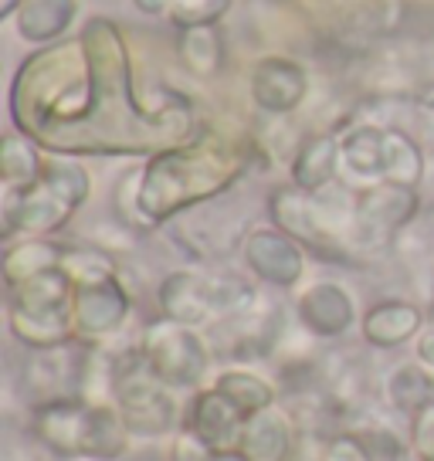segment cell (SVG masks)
<instances>
[{
  "instance_id": "cell-1",
  "label": "cell",
  "mask_w": 434,
  "mask_h": 461,
  "mask_svg": "<svg viewBox=\"0 0 434 461\" xmlns=\"http://www.w3.org/2000/svg\"><path fill=\"white\" fill-rule=\"evenodd\" d=\"M234 176H238V163L221 149L194 146V149L163 153L143 173V187H140L143 217L163 221L190 203L207 201L211 194L228 187Z\"/></svg>"
},
{
  "instance_id": "cell-36",
  "label": "cell",
  "mask_w": 434,
  "mask_h": 461,
  "mask_svg": "<svg viewBox=\"0 0 434 461\" xmlns=\"http://www.w3.org/2000/svg\"><path fill=\"white\" fill-rule=\"evenodd\" d=\"M176 0H136V7L143 11V14H163V11H170Z\"/></svg>"
},
{
  "instance_id": "cell-4",
  "label": "cell",
  "mask_w": 434,
  "mask_h": 461,
  "mask_svg": "<svg viewBox=\"0 0 434 461\" xmlns=\"http://www.w3.org/2000/svg\"><path fill=\"white\" fill-rule=\"evenodd\" d=\"M113 387H116L119 418L126 424V431L140 434V438H157V434H167L174 428L176 403L163 390V380L149 370L146 357L116 363L113 366Z\"/></svg>"
},
{
  "instance_id": "cell-25",
  "label": "cell",
  "mask_w": 434,
  "mask_h": 461,
  "mask_svg": "<svg viewBox=\"0 0 434 461\" xmlns=\"http://www.w3.org/2000/svg\"><path fill=\"white\" fill-rule=\"evenodd\" d=\"M41 159H38V149L21 140V136H4L0 143V176L11 190H24L31 184H38L41 176Z\"/></svg>"
},
{
  "instance_id": "cell-6",
  "label": "cell",
  "mask_w": 434,
  "mask_h": 461,
  "mask_svg": "<svg viewBox=\"0 0 434 461\" xmlns=\"http://www.w3.org/2000/svg\"><path fill=\"white\" fill-rule=\"evenodd\" d=\"M418 214V194L414 187H384L366 190L357 201V221H353V238L360 245H387L393 234L411 224Z\"/></svg>"
},
{
  "instance_id": "cell-7",
  "label": "cell",
  "mask_w": 434,
  "mask_h": 461,
  "mask_svg": "<svg viewBox=\"0 0 434 461\" xmlns=\"http://www.w3.org/2000/svg\"><path fill=\"white\" fill-rule=\"evenodd\" d=\"M305 68L292 58H261L251 72V99L258 102V109L272 115H285L299 109L305 99Z\"/></svg>"
},
{
  "instance_id": "cell-17",
  "label": "cell",
  "mask_w": 434,
  "mask_h": 461,
  "mask_svg": "<svg viewBox=\"0 0 434 461\" xmlns=\"http://www.w3.org/2000/svg\"><path fill=\"white\" fill-rule=\"evenodd\" d=\"M339 143L333 136H312L309 143H303V149L292 159V180L295 187L305 190V194H316V190L330 187L336 176V167H339Z\"/></svg>"
},
{
  "instance_id": "cell-38",
  "label": "cell",
  "mask_w": 434,
  "mask_h": 461,
  "mask_svg": "<svg viewBox=\"0 0 434 461\" xmlns=\"http://www.w3.org/2000/svg\"><path fill=\"white\" fill-rule=\"evenodd\" d=\"M21 4H24V0H0V14H4V17L14 14V11L21 7Z\"/></svg>"
},
{
  "instance_id": "cell-20",
  "label": "cell",
  "mask_w": 434,
  "mask_h": 461,
  "mask_svg": "<svg viewBox=\"0 0 434 461\" xmlns=\"http://www.w3.org/2000/svg\"><path fill=\"white\" fill-rule=\"evenodd\" d=\"M343 163L349 167L353 176L360 180H374L384 176V157H387V130L380 126H353L339 143Z\"/></svg>"
},
{
  "instance_id": "cell-9",
  "label": "cell",
  "mask_w": 434,
  "mask_h": 461,
  "mask_svg": "<svg viewBox=\"0 0 434 461\" xmlns=\"http://www.w3.org/2000/svg\"><path fill=\"white\" fill-rule=\"evenodd\" d=\"M295 312L305 330L322 339H336L353 326V299L336 282H316L312 288H305Z\"/></svg>"
},
{
  "instance_id": "cell-33",
  "label": "cell",
  "mask_w": 434,
  "mask_h": 461,
  "mask_svg": "<svg viewBox=\"0 0 434 461\" xmlns=\"http://www.w3.org/2000/svg\"><path fill=\"white\" fill-rule=\"evenodd\" d=\"M411 438H414V451H418L420 458H434V403L414 418V434Z\"/></svg>"
},
{
  "instance_id": "cell-2",
  "label": "cell",
  "mask_w": 434,
  "mask_h": 461,
  "mask_svg": "<svg viewBox=\"0 0 434 461\" xmlns=\"http://www.w3.org/2000/svg\"><path fill=\"white\" fill-rule=\"evenodd\" d=\"M31 428L61 458L82 455V458L109 461L126 451V424L116 411L75 397L34 403Z\"/></svg>"
},
{
  "instance_id": "cell-34",
  "label": "cell",
  "mask_w": 434,
  "mask_h": 461,
  "mask_svg": "<svg viewBox=\"0 0 434 461\" xmlns=\"http://www.w3.org/2000/svg\"><path fill=\"white\" fill-rule=\"evenodd\" d=\"M174 461H211V455H207V445H203L201 438L187 431L174 441Z\"/></svg>"
},
{
  "instance_id": "cell-30",
  "label": "cell",
  "mask_w": 434,
  "mask_h": 461,
  "mask_svg": "<svg viewBox=\"0 0 434 461\" xmlns=\"http://www.w3.org/2000/svg\"><path fill=\"white\" fill-rule=\"evenodd\" d=\"M224 11H228V0H176L170 7V17L180 28H197V24H214Z\"/></svg>"
},
{
  "instance_id": "cell-32",
  "label": "cell",
  "mask_w": 434,
  "mask_h": 461,
  "mask_svg": "<svg viewBox=\"0 0 434 461\" xmlns=\"http://www.w3.org/2000/svg\"><path fill=\"white\" fill-rule=\"evenodd\" d=\"M322 461H374L370 451L363 447L360 438H349V434H339V438H330L322 445Z\"/></svg>"
},
{
  "instance_id": "cell-8",
  "label": "cell",
  "mask_w": 434,
  "mask_h": 461,
  "mask_svg": "<svg viewBox=\"0 0 434 461\" xmlns=\"http://www.w3.org/2000/svg\"><path fill=\"white\" fill-rule=\"evenodd\" d=\"M245 261L258 278L282 288L295 285L303 275V251L285 230H251L245 241Z\"/></svg>"
},
{
  "instance_id": "cell-29",
  "label": "cell",
  "mask_w": 434,
  "mask_h": 461,
  "mask_svg": "<svg viewBox=\"0 0 434 461\" xmlns=\"http://www.w3.org/2000/svg\"><path fill=\"white\" fill-rule=\"evenodd\" d=\"M61 268L65 275L82 285H99L113 278V258L99 251V248H72V251H61Z\"/></svg>"
},
{
  "instance_id": "cell-24",
  "label": "cell",
  "mask_w": 434,
  "mask_h": 461,
  "mask_svg": "<svg viewBox=\"0 0 434 461\" xmlns=\"http://www.w3.org/2000/svg\"><path fill=\"white\" fill-rule=\"evenodd\" d=\"M424 176V157L418 143L401 130H387V157H384V180L397 187H418Z\"/></svg>"
},
{
  "instance_id": "cell-13",
  "label": "cell",
  "mask_w": 434,
  "mask_h": 461,
  "mask_svg": "<svg viewBox=\"0 0 434 461\" xmlns=\"http://www.w3.org/2000/svg\"><path fill=\"white\" fill-rule=\"evenodd\" d=\"M176 228H187V251L194 248V255L201 258H214V255H228L238 238H241V221L234 214H228L224 207H203V211H194L187 214Z\"/></svg>"
},
{
  "instance_id": "cell-23",
  "label": "cell",
  "mask_w": 434,
  "mask_h": 461,
  "mask_svg": "<svg viewBox=\"0 0 434 461\" xmlns=\"http://www.w3.org/2000/svg\"><path fill=\"white\" fill-rule=\"evenodd\" d=\"M214 390L217 393H224V397H228V401H231L245 418L268 411L272 401H276L272 387H268L261 376L248 374V370H228V374H221L217 376Z\"/></svg>"
},
{
  "instance_id": "cell-19",
  "label": "cell",
  "mask_w": 434,
  "mask_h": 461,
  "mask_svg": "<svg viewBox=\"0 0 434 461\" xmlns=\"http://www.w3.org/2000/svg\"><path fill=\"white\" fill-rule=\"evenodd\" d=\"M75 0H24L17 7V31L24 41H55L75 21Z\"/></svg>"
},
{
  "instance_id": "cell-11",
  "label": "cell",
  "mask_w": 434,
  "mask_h": 461,
  "mask_svg": "<svg viewBox=\"0 0 434 461\" xmlns=\"http://www.w3.org/2000/svg\"><path fill=\"white\" fill-rule=\"evenodd\" d=\"M159 305H163L167 319H174L180 326H201L214 316L211 299H207V278L194 272L167 275L159 285Z\"/></svg>"
},
{
  "instance_id": "cell-28",
  "label": "cell",
  "mask_w": 434,
  "mask_h": 461,
  "mask_svg": "<svg viewBox=\"0 0 434 461\" xmlns=\"http://www.w3.org/2000/svg\"><path fill=\"white\" fill-rule=\"evenodd\" d=\"M207 299L214 316H245L255 303V288L238 275H211L207 278Z\"/></svg>"
},
{
  "instance_id": "cell-22",
  "label": "cell",
  "mask_w": 434,
  "mask_h": 461,
  "mask_svg": "<svg viewBox=\"0 0 434 461\" xmlns=\"http://www.w3.org/2000/svg\"><path fill=\"white\" fill-rule=\"evenodd\" d=\"M176 48H180V58H184L187 72L197 75V78H211V75H217V68H221L224 48H221V34H217L214 24L184 28Z\"/></svg>"
},
{
  "instance_id": "cell-26",
  "label": "cell",
  "mask_w": 434,
  "mask_h": 461,
  "mask_svg": "<svg viewBox=\"0 0 434 461\" xmlns=\"http://www.w3.org/2000/svg\"><path fill=\"white\" fill-rule=\"evenodd\" d=\"M61 251L48 241H28V245H17L4 255V278L11 285H21L34 275L48 272V268H59Z\"/></svg>"
},
{
  "instance_id": "cell-16",
  "label": "cell",
  "mask_w": 434,
  "mask_h": 461,
  "mask_svg": "<svg viewBox=\"0 0 434 461\" xmlns=\"http://www.w3.org/2000/svg\"><path fill=\"white\" fill-rule=\"evenodd\" d=\"M418 330H420V309L411 303H401V299L374 305L366 312V319H363L366 343L380 346V349H393V346L407 343Z\"/></svg>"
},
{
  "instance_id": "cell-3",
  "label": "cell",
  "mask_w": 434,
  "mask_h": 461,
  "mask_svg": "<svg viewBox=\"0 0 434 461\" xmlns=\"http://www.w3.org/2000/svg\"><path fill=\"white\" fill-rule=\"evenodd\" d=\"M88 197V173L75 163H48L38 176V184L24 190H11L7 197V234L11 230H44L61 228L75 207H82Z\"/></svg>"
},
{
  "instance_id": "cell-37",
  "label": "cell",
  "mask_w": 434,
  "mask_h": 461,
  "mask_svg": "<svg viewBox=\"0 0 434 461\" xmlns=\"http://www.w3.org/2000/svg\"><path fill=\"white\" fill-rule=\"evenodd\" d=\"M211 461H251L245 451H221V455H211Z\"/></svg>"
},
{
  "instance_id": "cell-21",
  "label": "cell",
  "mask_w": 434,
  "mask_h": 461,
  "mask_svg": "<svg viewBox=\"0 0 434 461\" xmlns=\"http://www.w3.org/2000/svg\"><path fill=\"white\" fill-rule=\"evenodd\" d=\"M387 401H391L397 411L418 418L420 411H428L434 403V376L424 374L414 363L397 366V370L387 376Z\"/></svg>"
},
{
  "instance_id": "cell-15",
  "label": "cell",
  "mask_w": 434,
  "mask_h": 461,
  "mask_svg": "<svg viewBox=\"0 0 434 461\" xmlns=\"http://www.w3.org/2000/svg\"><path fill=\"white\" fill-rule=\"evenodd\" d=\"M68 292H72V278L59 265V268H48V272L14 285L11 309L31 312V316H61L68 309Z\"/></svg>"
},
{
  "instance_id": "cell-39",
  "label": "cell",
  "mask_w": 434,
  "mask_h": 461,
  "mask_svg": "<svg viewBox=\"0 0 434 461\" xmlns=\"http://www.w3.org/2000/svg\"><path fill=\"white\" fill-rule=\"evenodd\" d=\"M428 461H434V458H428Z\"/></svg>"
},
{
  "instance_id": "cell-27",
  "label": "cell",
  "mask_w": 434,
  "mask_h": 461,
  "mask_svg": "<svg viewBox=\"0 0 434 461\" xmlns=\"http://www.w3.org/2000/svg\"><path fill=\"white\" fill-rule=\"evenodd\" d=\"M309 201H312V214H316L319 228L326 230L330 238L339 234L343 228H353V221H357V201L349 197L347 187L330 184V187L316 190Z\"/></svg>"
},
{
  "instance_id": "cell-35",
  "label": "cell",
  "mask_w": 434,
  "mask_h": 461,
  "mask_svg": "<svg viewBox=\"0 0 434 461\" xmlns=\"http://www.w3.org/2000/svg\"><path fill=\"white\" fill-rule=\"evenodd\" d=\"M418 357H420V363H424V366H431V370H434V330L420 336Z\"/></svg>"
},
{
  "instance_id": "cell-10",
  "label": "cell",
  "mask_w": 434,
  "mask_h": 461,
  "mask_svg": "<svg viewBox=\"0 0 434 461\" xmlns=\"http://www.w3.org/2000/svg\"><path fill=\"white\" fill-rule=\"evenodd\" d=\"M130 316V295L116 278L99 285H82L75 292V326L88 336L116 332Z\"/></svg>"
},
{
  "instance_id": "cell-31",
  "label": "cell",
  "mask_w": 434,
  "mask_h": 461,
  "mask_svg": "<svg viewBox=\"0 0 434 461\" xmlns=\"http://www.w3.org/2000/svg\"><path fill=\"white\" fill-rule=\"evenodd\" d=\"M360 441L374 461H401V455H404V441L391 428H374V431L360 434Z\"/></svg>"
},
{
  "instance_id": "cell-18",
  "label": "cell",
  "mask_w": 434,
  "mask_h": 461,
  "mask_svg": "<svg viewBox=\"0 0 434 461\" xmlns=\"http://www.w3.org/2000/svg\"><path fill=\"white\" fill-rule=\"evenodd\" d=\"M292 447L289 420L278 411H261L251 414L241 428V451L251 461H285Z\"/></svg>"
},
{
  "instance_id": "cell-5",
  "label": "cell",
  "mask_w": 434,
  "mask_h": 461,
  "mask_svg": "<svg viewBox=\"0 0 434 461\" xmlns=\"http://www.w3.org/2000/svg\"><path fill=\"white\" fill-rule=\"evenodd\" d=\"M143 357L149 370L170 387H194V384H201L203 370H207V349H203L201 336L174 319L153 322L146 330Z\"/></svg>"
},
{
  "instance_id": "cell-14",
  "label": "cell",
  "mask_w": 434,
  "mask_h": 461,
  "mask_svg": "<svg viewBox=\"0 0 434 461\" xmlns=\"http://www.w3.org/2000/svg\"><path fill=\"white\" fill-rule=\"evenodd\" d=\"M245 414L234 407L224 393H217V390H207V393H201L197 401H194V407H190V431L201 438L203 445H228L231 438H238V428H245Z\"/></svg>"
},
{
  "instance_id": "cell-12",
  "label": "cell",
  "mask_w": 434,
  "mask_h": 461,
  "mask_svg": "<svg viewBox=\"0 0 434 461\" xmlns=\"http://www.w3.org/2000/svg\"><path fill=\"white\" fill-rule=\"evenodd\" d=\"M268 211L276 217L278 230H285L289 238L295 241H303V245L316 248L319 255H326L330 251V234L319 228L316 214H312V201L299 194V187H282L272 194V201H268Z\"/></svg>"
}]
</instances>
